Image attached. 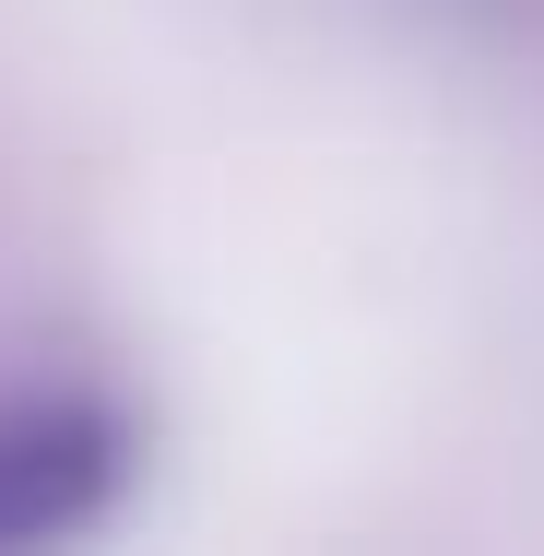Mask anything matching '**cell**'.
Returning a JSON list of instances; mask_svg holds the SVG:
<instances>
[{"mask_svg": "<svg viewBox=\"0 0 544 556\" xmlns=\"http://www.w3.org/2000/svg\"><path fill=\"white\" fill-rule=\"evenodd\" d=\"M142 473V427L84 379H24L0 391V556L96 533Z\"/></svg>", "mask_w": 544, "mask_h": 556, "instance_id": "obj_1", "label": "cell"}]
</instances>
